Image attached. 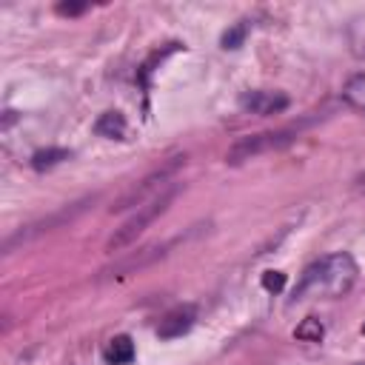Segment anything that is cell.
<instances>
[{
  "mask_svg": "<svg viewBox=\"0 0 365 365\" xmlns=\"http://www.w3.org/2000/svg\"><path fill=\"white\" fill-rule=\"evenodd\" d=\"M240 108L248 114H257V117H271V114H279L288 108V97L282 91L254 88V91H245L240 97Z\"/></svg>",
  "mask_w": 365,
  "mask_h": 365,
  "instance_id": "5b68a950",
  "label": "cell"
},
{
  "mask_svg": "<svg viewBox=\"0 0 365 365\" xmlns=\"http://www.w3.org/2000/svg\"><path fill=\"white\" fill-rule=\"evenodd\" d=\"M354 282H356L354 257L351 254H328L302 271V277L291 294V302H302L311 297H342L354 288Z\"/></svg>",
  "mask_w": 365,
  "mask_h": 365,
  "instance_id": "6da1fadb",
  "label": "cell"
},
{
  "mask_svg": "<svg viewBox=\"0 0 365 365\" xmlns=\"http://www.w3.org/2000/svg\"><path fill=\"white\" fill-rule=\"evenodd\" d=\"M63 160H71L68 148H40V151L31 154V168L34 171H48V168L60 165Z\"/></svg>",
  "mask_w": 365,
  "mask_h": 365,
  "instance_id": "30bf717a",
  "label": "cell"
},
{
  "mask_svg": "<svg viewBox=\"0 0 365 365\" xmlns=\"http://www.w3.org/2000/svg\"><path fill=\"white\" fill-rule=\"evenodd\" d=\"M86 9H88L86 3H57V14H63V17H77Z\"/></svg>",
  "mask_w": 365,
  "mask_h": 365,
  "instance_id": "2e32d148",
  "label": "cell"
},
{
  "mask_svg": "<svg viewBox=\"0 0 365 365\" xmlns=\"http://www.w3.org/2000/svg\"><path fill=\"white\" fill-rule=\"evenodd\" d=\"M322 334H325V328H322V322H319V319H314V317L302 319V322L297 325V331H294V336H297V339H302V342H319V339H322Z\"/></svg>",
  "mask_w": 365,
  "mask_h": 365,
  "instance_id": "4fadbf2b",
  "label": "cell"
},
{
  "mask_svg": "<svg viewBox=\"0 0 365 365\" xmlns=\"http://www.w3.org/2000/svg\"><path fill=\"white\" fill-rule=\"evenodd\" d=\"M106 356H108V362H111V365H128V362L134 359V342H131V336L117 334V336L108 342Z\"/></svg>",
  "mask_w": 365,
  "mask_h": 365,
  "instance_id": "9c48e42d",
  "label": "cell"
},
{
  "mask_svg": "<svg viewBox=\"0 0 365 365\" xmlns=\"http://www.w3.org/2000/svg\"><path fill=\"white\" fill-rule=\"evenodd\" d=\"M177 188H180V185H171V188H168V191H163L157 200H151L148 205L137 208V211H134V214H131L120 228H114V234H111V237H108V242H106V251H108V254H114V251H123L125 245H131V242H134V240H137V237H140V234H143V231H145V228H148V225H151V222H154V220L168 208V202L174 200Z\"/></svg>",
  "mask_w": 365,
  "mask_h": 365,
  "instance_id": "3957f363",
  "label": "cell"
},
{
  "mask_svg": "<svg viewBox=\"0 0 365 365\" xmlns=\"http://www.w3.org/2000/svg\"><path fill=\"white\" fill-rule=\"evenodd\" d=\"M194 319H197V308H194V305H177V308H171V311L160 319V325H157V336H160V339L182 336V334L191 331Z\"/></svg>",
  "mask_w": 365,
  "mask_h": 365,
  "instance_id": "52a82bcc",
  "label": "cell"
},
{
  "mask_svg": "<svg viewBox=\"0 0 365 365\" xmlns=\"http://www.w3.org/2000/svg\"><path fill=\"white\" fill-rule=\"evenodd\" d=\"M165 251H168V245H165V242H151V245L140 248L137 254H128V257H123L120 262H114L111 268H106V271H103V277H125V274H131V271H140V268L151 265L154 259L165 257Z\"/></svg>",
  "mask_w": 365,
  "mask_h": 365,
  "instance_id": "8992f818",
  "label": "cell"
},
{
  "mask_svg": "<svg viewBox=\"0 0 365 365\" xmlns=\"http://www.w3.org/2000/svg\"><path fill=\"white\" fill-rule=\"evenodd\" d=\"M245 34H248V26L245 23H234L225 34H222V48H240L242 46V40H245Z\"/></svg>",
  "mask_w": 365,
  "mask_h": 365,
  "instance_id": "5bb4252c",
  "label": "cell"
},
{
  "mask_svg": "<svg viewBox=\"0 0 365 365\" xmlns=\"http://www.w3.org/2000/svg\"><path fill=\"white\" fill-rule=\"evenodd\" d=\"M94 131H97L100 137H108V140H125L128 125H125V117H123L120 111H106V114L97 117Z\"/></svg>",
  "mask_w": 365,
  "mask_h": 365,
  "instance_id": "ba28073f",
  "label": "cell"
},
{
  "mask_svg": "<svg viewBox=\"0 0 365 365\" xmlns=\"http://www.w3.org/2000/svg\"><path fill=\"white\" fill-rule=\"evenodd\" d=\"M182 165V157H174L171 163H165V165H160L157 171H151L148 177H143L137 185H131L114 205H111V214H123V211H137V208H143V205H148L151 200H157L163 191H168L171 188V177H174V171Z\"/></svg>",
  "mask_w": 365,
  "mask_h": 365,
  "instance_id": "7a4b0ae2",
  "label": "cell"
},
{
  "mask_svg": "<svg viewBox=\"0 0 365 365\" xmlns=\"http://www.w3.org/2000/svg\"><path fill=\"white\" fill-rule=\"evenodd\" d=\"M291 140H294V131H291V128H285V131H262V134H248V137L237 140V143L228 148L225 163L240 165V163H245V160H251V157H257V154L277 151V148L288 145Z\"/></svg>",
  "mask_w": 365,
  "mask_h": 365,
  "instance_id": "277c9868",
  "label": "cell"
},
{
  "mask_svg": "<svg viewBox=\"0 0 365 365\" xmlns=\"http://www.w3.org/2000/svg\"><path fill=\"white\" fill-rule=\"evenodd\" d=\"M342 97H345L356 111L365 114V74L351 77V80L345 83V88H342Z\"/></svg>",
  "mask_w": 365,
  "mask_h": 365,
  "instance_id": "8fae6325",
  "label": "cell"
},
{
  "mask_svg": "<svg viewBox=\"0 0 365 365\" xmlns=\"http://www.w3.org/2000/svg\"><path fill=\"white\" fill-rule=\"evenodd\" d=\"M282 285H285V274H282V271H265V274H262V288H265V291L279 294Z\"/></svg>",
  "mask_w": 365,
  "mask_h": 365,
  "instance_id": "9a60e30c",
  "label": "cell"
},
{
  "mask_svg": "<svg viewBox=\"0 0 365 365\" xmlns=\"http://www.w3.org/2000/svg\"><path fill=\"white\" fill-rule=\"evenodd\" d=\"M348 43H351V51L359 60H365V14H359V17L351 20V26H348Z\"/></svg>",
  "mask_w": 365,
  "mask_h": 365,
  "instance_id": "7c38bea8",
  "label": "cell"
}]
</instances>
